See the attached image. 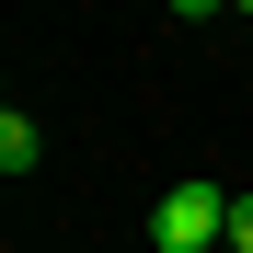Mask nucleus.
<instances>
[{
  "mask_svg": "<svg viewBox=\"0 0 253 253\" xmlns=\"http://www.w3.org/2000/svg\"><path fill=\"white\" fill-rule=\"evenodd\" d=\"M150 253H230V184H161Z\"/></svg>",
  "mask_w": 253,
  "mask_h": 253,
  "instance_id": "obj_1",
  "label": "nucleus"
},
{
  "mask_svg": "<svg viewBox=\"0 0 253 253\" xmlns=\"http://www.w3.org/2000/svg\"><path fill=\"white\" fill-rule=\"evenodd\" d=\"M35 161H46V126H35V115L12 104V115H0V173H12V184H23V173H35Z\"/></svg>",
  "mask_w": 253,
  "mask_h": 253,
  "instance_id": "obj_2",
  "label": "nucleus"
},
{
  "mask_svg": "<svg viewBox=\"0 0 253 253\" xmlns=\"http://www.w3.org/2000/svg\"><path fill=\"white\" fill-rule=\"evenodd\" d=\"M230 253H253V196H230Z\"/></svg>",
  "mask_w": 253,
  "mask_h": 253,
  "instance_id": "obj_3",
  "label": "nucleus"
}]
</instances>
